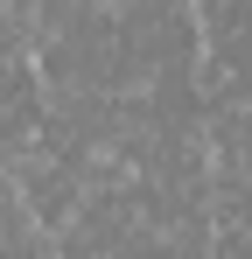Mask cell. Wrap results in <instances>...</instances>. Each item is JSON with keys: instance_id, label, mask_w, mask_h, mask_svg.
Instances as JSON below:
<instances>
[{"instance_id": "cell-2", "label": "cell", "mask_w": 252, "mask_h": 259, "mask_svg": "<svg viewBox=\"0 0 252 259\" xmlns=\"http://www.w3.org/2000/svg\"><path fill=\"white\" fill-rule=\"evenodd\" d=\"M21 28H14V14H7V0H0V63H14V56H21Z\"/></svg>"}, {"instance_id": "cell-1", "label": "cell", "mask_w": 252, "mask_h": 259, "mask_svg": "<svg viewBox=\"0 0 252 259\" xmlns=\"http://www.w3.org/2000/svg\"><path fill=\"white\" fill-rule=\"evenodd\" d=\"M7 175H14V189H21V203H28L42 238H56V231L77 217V203H84V175L70 168V161H56V154H21Z\"/></svg>"}]
</instances>
